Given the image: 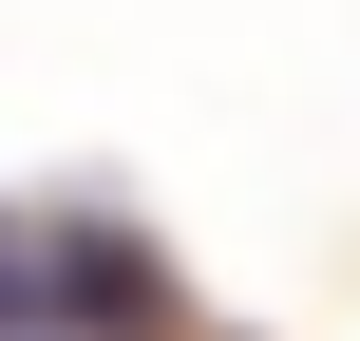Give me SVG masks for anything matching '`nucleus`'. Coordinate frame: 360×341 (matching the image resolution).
Listing matches in <instances>:
<instances>
[{"label":"nucleus","mask_w":360,"mask_h":341,"mask_svg":"<svg viewBox=\"0 0 360 341\" xmlns=\"http://www.w3.org/2000/svg\"><path fill=\"white\" fill-rule=\"evenodd\" d=\"M57 323H152V247L133 228H76L57 247Z\"/></svg>","instance_id":"1"},{"label":"nucleus","mask_w":360,"mask_h":341,"mask_svg":"<svg viewBox=\"0 0 360 341\" xmlns=\"http://www.w3.org/2000/svg\"><path fill=\"white\" fill-rule=\"evenodd\" d=\"M0 285H19V247H0Z\"/></svg>","instance_id":"2"}]
</instances>
